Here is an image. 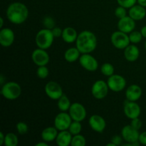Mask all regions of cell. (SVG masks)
Listing matches in <instances>:
<instances>
[{"mask_svg":"<svg viewBox=\"0 0 146 146\" xmlns=\"http://www.w3.org/2000/svg\"><path fill=\"white\" fill-rule=\"evenodd\" d=\"M6 14L10 22L14 24H21L28 18L29 9L23 3L14 2L9 6Z\"/></svg>","mask_w":146,"mask_h":146,"instance_id":"6da1fadb","label":"cell"},{"mask_svg":"<svg viewBox=\"0 0 146 146\" xmlns=\"http://www.w3.org/2000/svg\"><path fill=\"white\" fill-rule=\"evenodd\" d=\"M76 46L81 54H90L96 48L97 38L92 31L85 30L78 35Z\"/></svg>","mask_w":146,"mask_h":146,"instance_id":"7a4b0ae2","label":"cell"},{"mask_svg":"<svg viewBox=\"0 0 146 146\" xmlns=\"http://www.w3.org/2000/svg\"><path fill=\"white\" fill-rule=\"evenodd\" d=\"M54 40V36L52 34L51 29H48L46 28L38 31L35 38L36 44L38 48L45 50L51 46Z\"/></svg>","mask_w":146,"mask_h":146,"instance_id":"3957f363","label":"cell"},{"mask_svg":"<svg viewBox=\"0 0 146 146\" xmlns=\"http://www.w3.org/2000/svg\"><path fill=\"white\" fill-rule=\"evenodd\" d=\"M1 95L8 100H15L20 96L21 94V88L19 84L14 81H9L1 87Z\"/></svg>","mask_w":146,"mask_h":146,"instance_id":"277c9868","label":"cell"},{"mask_svg":"<svg viewBox=\"0 0 146 146\" xmlns=\"http://www.w3.org/2000/svg\"><path fill=\"white\" fill-rule=\"evenodd\" d=\"M111 41L113 46L118 49H125L130 44L129 35L121 31H116L112 34Z\"/></svg>","mask_w":146,"mask_h":146,"instance_id":"5b68a950","label":"cell"},{"mask_svg":"<svg viewBox=\"0 0 146 146\" xmlns=\"http://www.w3.org/2000/svg\"><path fill=\"white\" fill-rule=\"evenodd\" d=\"M109 89L113 92H120L125 89L126 81L123 76L118 74H113L108 77L107 81Z\"/></svg>","mask_w":146,"mask_h":146,"instance_id":"8992f818","label":"cell"},{"mask_svg":"<svg viewBox=\"0 0 146 146\" xmlns=\"http://www.w3.org/2000/svg\"><path fill=\"white\" fill-rule=\"evenodd\" d=\"M108 90L109 87L107 82H105L103 80H98L93 84L91 88V94L96 99H103L108 95Z\"/></svg>","mask_w":146,"mask_h":146,"instance_id":"52a82bcc","label":"cell"},{"mask_svg":"<svg viewBox=\"0 0 146 146\" xmlns=\"http://www.w3.org/2000/svg\"><path fill=\"white\" fill-rule=\"evenodd\" d=\"M72 121L69 113H66V111H61L54 118V126L59 131L68 130Z\"/></svg>","mask_w":146,"mask_h":146,"instance_id":"ba28073f","label":"cell"},{"mask_svg":"<svg viewBox=\"0 0 146 146\" xmlns=\"http://www.w3.org/2000/svg\"><path fill=\"white\" fill-rule=\"evenodd\" d=\"M68 113L71 115L73 121H84L87 115L86 108L80 103H74L71 105Z\"/></svg>","mask_w":146,"mask_h":146,"instance_id":"9c48e42d","label":"cell"},{"mask_svg":"<svg viewBox=\"0 0 146 146\" xmlns=\"http://www.w3.org/2000/svg\"><path fill=\"white\" fill-rule=\"evenodd\" d=\"M123 111L125 116L129 119L138 118L141 115V109L136 101H130L126 99L124 102Z\"/></svg>","mask_w":146,"mask_h":146,"instance_id":"30bf717a","label":"cell"},{"mask_svg":"<svg viewBox=\"0 0 146 146\" xmlns=\"http://www.w3.org/2000/svg\"><path fill=\"white\" fill-rule=\"evenodd\" d=\"M44 90L47 96L53 100H58L64 94L61 86L56 81H48L46 84Z\"/></svg>","mask_w":146,"mask_h":146,"instance_id":"8fae6325","label":"cell"},{"mask_svg":"<svg viewBox=\"0 0 146 146\" xmlns=\"http://www.w3.org/2000/svg\"><path fill=\"white\" fill-rule=\"evenodd\" d=\"M78 60L81 66L86 71H95L98 67V61L90 54H82Z\"/></svg>","mask_w":146,"mask_h":146,"instance_id":"7c38bea8","label":"cell"},{"mask_svg":"<svg viewBox=\"0 0 146 146\" xmlns=\"http://www.w3.org/2000/svg\"><path fill=\"white\" fill-rule=\"evenodd\" d=\"M31 59L36 65L41 66H46L48 64L50 57L45 49L38 48L34 50L31 54Z\"/></svg>","mask_w":146,"mask_h":146,"instance_id":"4fadbf2b","label":"cell"},{"mask_svg":"<svg viewBox=\"0 0 146 146\" xmlns=\"http://www.w3.org/2000/svg\"><path fill=\"white\" fill-rule=\"evenodd\" d=\"M121 135L126 143L132 144L133 143L138 141L140 133L138 130L135 129L131 125H125L121 130Z\"/></svg>","mask_w":146,"mask_h":146,"instance_id":"5bb4252c","label":"cell"},{"mask_svg":"<svg viewBox=\"0 0 146 146\" xmlns=\"http://www.w3.org/2000/svg\"><path fill=\"white\" fill-rule=\"evenodd\" d=\"M88 124L94 131L102 133L106 127V122L102 116L99 115H93L88 119Z\"/></svg>","mask_w":146,"mask_h":146,"instance_id":"9a60e30c","label":"cell"},{"mask_svg":"<svg viewBox=\"0 0 146 146\" xmlns=\"http://www.w3.org/2000/svg\"><path fill=\"white\" fill-rule=\"evenodd\" d=\"M117 26L119 31L126 34H130L135 29V21L128 15L123 18L120 19Z\"/></svg>","mask_w":146,"mask_h":146,"instance_id":"2e32d148","label":"cell"},{"mask_svg":"<svg viewBox=\"0 0 146 146\" xmlns=\"http://www.w3.org/2000/svg\"><path fill=\"white\" fill-rule=\"evenodd\" d=\"M15 35L12 29L3 28L0 31V44L3 47H9L13 44Z\"/></svg>","mask_w":146,"mask_h":146,"instance_id":"e0dca14e","label":"cell"},{"mask_svg":"<svg viewBox=\"0 0 146 146\" xmlns=\"http://www.w3.org/2000/svg\"><path fill=\"white\" fill-rule=\"evenodd\" d=\"M142 93V89L139 86L132 84L125 91V97L130 101H137L141 97Z\"/></svg>","mask_w":146,"mask_h":146,"instance_id":"ac0fdd59","label":"cell"},{"mask_svg":"<svg viewBox=\"0 0 146 146\" xmlns=\"http://www.w3.org/2000/svg\"><path fill=\"white\" fill-rule=\"evenodd\" d=\"M139 48L135 44H129L124 49V57L129 62H134L139 58Z\"/></svg>","mask_w":146,"mask_h":146,"instance_id":"d6986e66","label":"cell"},{"mask_svg":"<svg viewBox=\"0 0 146 146\" xmlns=\"http://www.w3.org/2000/svg\"><path fill=\"white\" fill-rule=\"evenodd\" d=\"M128 15L133 19L135 21H140L144 19L146 16V9L145 7L143 6L139 5H134L131 8L129 9L128 11Z\"/></svg>","mask_w":146,"mask_h":146,"instance_id":"ffe728a7","label":"cell"},{"mask_svg":"<svg viewBox=\"0 0 146 146\" xmlns=\"http://www.w3.org/2000/svg\"><path fill=\"white\" fill-rule=\"evenodd\" d=\"M72 134L68 130L61 131L58 133L56 139V142L58 146H68L71 145L72 141Z\"/></svg>","mask_w":146,"mask_h":146,"instance_id":"44dd1931","label":"cell"},{"mask_svg":"<svg viewBox=\"0 0 146 146\" xmlns=\"http://www.w3.org/2000/svg\"><path fill=\"white\" fill-rule=\"evenodd\" d=\"M58 129L54 127H47L44 128L41 132V138L44 141L47 143L56 141L58 135Z\"/></svg>","mask_w":146,"mask_h":146,"instance_id":"7402d4cb","label":"cell"},{"mask_svg":"<svg viewBox=\"0 0 146 146\" xmlns=\"http://www.w3.org/2000/svg\"><path fill=\"white\" fill-rule=\"evenodd\" d=\"M78 34H77L76 30L73 27H66L63 30L62 37L63 40L68 44H71L76 41Z\"/></svg>","mask_w":146,"mask_h":146,"instance_id":"603a6c76","label":"cell"},{"mask_svg":"<svg viewBox=\"0 0 146 146\" xmlns=\"http://www.w3.org/2000/svg\"><path fill=\"white\" fill-rule=\"evenodd\" d=\"M80 54L81 52L76 47H71V48H68L66 51H65L64 54V58L66 61L68 63H74L77 60L79 59Z\"/></svg>","mask_w":146,"mask_h":146,"instance_id":"cb8c5ba5","label":"cell"},{"mask_svg":"<svg viewBox=\"0 0 146 146\" xmlns=\"http://www.w3.org/2000/svg\"><path fill=\"white\" fill-rule=\"evenodd\" d=\"M71 102H70L69 98L67 97L66 95L63 94L61 97L58 99L57 102V106L58 109L61 111H67L69 110L71 107Z\"/></svg>","mask_w":146,"mask_h":146,"instance_id":"d4e9b609","label":"cell"},{"mask_svg":"<svg viewBox=\"0 0 146 146\" xmlns=\"http://www.w3.org/2000/svg\"><path fill=\"white\" fill-rule=\"evenodd\" d=\"M19 139L17 135L14 133H8L5 135L4 145L6 146H17L18 145Z\"/></svg>","mask_w":146,"mask_h":146,"instance_id":"484cf974","label":"cell"},{"mask_svg":"<svg viewBox=\"0 0 146 146\" xmlns=\"http://www.w3.org/2000/svg\"><path fill=\"white\" fill-rule=\"evenodd\" d=\"M86 144V140L84 135L77 134L73 136L71 141V146H84Z\"/></svg>","mask_w":146,"mask_h":146,"instance_id":"4316f807","label":"cell"},{"mask_svg":"<svg viewBox=\"0 0 146 146\" xmlns=\"http://www.w3.org/2000/svg\"><path fill=\"white\" fill-rule=\"evenodd\" d=\"M114 66L110 63H105L101 67V71L106 76H111L114 74Z\"/></svg>","mask_w":146,"mask_h":146,"instance_id":"83f0119b","label":"cell"},{"mask_svg":"<svg viewBox=\"0 0 146 146\" xmlns=\"http://www.w3.org/2000/svg\"><path fill=\"white\" fill-rule=\"evenodd\" d=\"M81 130H82V125H81V122L76 121H73L68 128V131L73 135L80 134Z\"/></svg>","mask_w":146,"mask_h":146,"instance_id":"f1b7e54d","label":"cell"},{"mask_svg":"<svg viewBox=\"0 0 146 146\" xmlns=\"http://www.w3.org/2000/svg\"><path fill=\"white\" fill-rule=\"evenodd\" d=\"M130 41L132 44H138L141 41L143 38V35L141 33V31H133L132 32L130 33L129 34Z\"/></svg>","mask_w":146,"mask_h":146,"instance_id":"f546056e","label":"cell"},{"mask_svg":"<svg viewBox=\"0 0 146 146\" xmlns=\"http://www.w3.org/2000/svg\"><path fill=\"white\" fill-rule=\"evenodd\" d=\"M49 74V71L48 68H47L46 66H38L36 71V75L41 79H45L47 78Z\"/></svg>","mask_w":146,"mask_h":146,"instance_id":"4dcf8cb0","label":"cell"},{"mask_svg":"<svg viewBox=\"0 0 146 146\" xmlns=\"http://www.w3.org/2000/svg\"><path fill=\"white\" fill-rule=\"evenodd\" d=\"M16 128L19 134L20 135H25L29 131V127L27 124L24 122H19L16 125Z\"/></svg>","mask_w":146,"mask_h":146,"instance_id":"1f68e13d","label":"cell"},{"mask_svg":"<svg viewBox=\"0 0 146 146\" xmlns=\"http://www.w3.org/2000/svg\"><path fill=\"white\" fill-rule=\"evenodd\" d=\"M118 5L125 7V9H130L137 3V0H117Z\"/></svg>","mask_w":146,"mask_h":146,"instance_id":"d6a6232c","label":"cell"},{"mask_svg":"<svg viewBox=\"0 0 146 146\" xmlns=\"http://www.w3.org/2000/svg\"><path fill=\"white\" fill-rule=\"evenodd\" d=\"M43 24L44 27L48 29H52L55 27V21L51 17H46L43 19Z\"/></svg>","mask_w":146,"mask_h":146,"instance_id":"836d02e7","label":"cell"},{"mask_svg":"<svg viewBox=\"0 0 146 146\" xmlns=\"http://www.w3.org/2000/svg\"><path fill=\"white\" fill-rule=\"evenodd\" d=\"M126 9L123 7H121V6H119V7H117L115 10V15L117 18L122 19L123 17H126Z\"/></svg>","mask_w":146,"mask_h":146,"instance_id":"e575fe53","label":"cell"},{"mask_svg":"<svg viewBox=\"0 0 146 146\" xmlns=\"http://www.w3.org/2000/svg\"><path fill=\"white\" fill-rule=\"evenodd\" d=\"M131 126L133 127L135 129L140 130L141 128V127H142L143 123L142 121H141V120L139 118V117H138V118H135L131 120Z\"/></svg>","mask_w":146,"mask_h":146,"instance_id":"d590c367","label":"cell"},{"mask_svg":"<svg viewBox=\"0 0 146 146\" xmlns=\"http://www.w3.org/2000/svg\"><path fill=\"white\" fill-rule=\"evenodd\" d=\"M123 139V137L120 136V135H116L112 137V138H111V142L113 143L115 146H118V145H120L121 143H122Z\"/></svg>","mask_w":146,"mask_h":146,"instance_id":"8d00e7d4","label":"cell"},{"mask_svg":"<svg viewBox=\"0 0 146 146\" xmlns=\"http://www.w3.org/2000/svg\"><path fill=\"white\" fill-rule=\"evenodd\" d=\"M51 31H52V34L54 35V38H56V37H60L62 36L63 30L61 28H59V27H55L54 28H53L51 29Z\"/></svg>","mask_w":146,"mask_h":146,"instance_id":"74e56055","label":"cell"},{"mask_svg":"<svg viewBox=\"0 0 146 146\" xmlns=\"http://www.w3.org/2000/svg\"><path fill=\"white\" fill-rule=\"evenodd\" d=\"M138 141H140L141 144L146 145V131L140 133L139 139H138Z\"/></svg>","mask_w":146,"mask_h":146,"instance_id":"f35d334b","label":"cell"},{"mask_svg":"<svg viewBox=\"0 0 146 146\" xmlns=\"http://www.w3.org/2000/svg\"><path fill=\"white\" fill-rule=\"evenodd\" d=\"M4 140H5V135L3 132H0V145H4Z\"/></svg>","mask_w":146,"mask_h":146,"instance_id":"ab89813d","label":"cell"},{"mask_svg":"<svg viewBox=\"0 0 146 146\" xmlns=\"http://www.w3.org/2000/svg\"><path fill=\"white\" fill-rule=\"evenodd\" d=\"M141 33L142 34L143 37L146 38V26H144V27H143L142 28H141Z\"/></svg>","mask_w":146,"mask_h":146,"instance_id":"60d3db41","label":"cell"},{"mask_svg":"<svg viewBox=\"0 0 146 146\" xmlns=\"http://www.w3.org/2000/svg\"><path fill=\"white\" fill-rule=\"evenodd\" d=\"M137 2L139 5L146 7V0H137Z\"/></svg>","mask_w":146,"mask_h":146,"instance_id":"b9f144b4","label":"cell"},{"mask_svg":"<svg viewBox=\"0 0 146 146\" xmlns=\"http://www.w3.org/2000/svg\"><path fill=\"white\" fill-rule=\"evenodd\" d=\"M36 146H48V143L46 142V141H43V142H40V143H36L35 145Z\"/></svg>","mask_w":146,"mask_h":146,"instance_id":"7bdbcfd3","label":"cell"},{"mask_svg":"<svg viewBox=\"0 0 146 146\" xmlns=\"http://www.w3.org/2000/svg\"><path fill=\"white\" fill-rule=\"evenodd\" d=\"M4 77L3 76V75L1 74V75L0 76V84H1V85L4 84Z\"/></svg>","mask_w":146,"mask_h":146,"instance_id":"ee69618b","label":"cell"},{"mask_svg":"<svg viewBox=\"0 0 146 146\" xmlns=\"http://www.w3.org/2000/svg\"><path fill=\"white\" fill-rule=\"evenodd\" d=\"M0 22H1L0 27H1V28H2L3 25H4V19H3V17H1V18H0Z\"/></svg>","mask_w":146,"mask_h":146,"instance_id":"f6af8a7d","label":"cell"},{"mask_svg":"<svg viewBox=\"0 0 146 146\" xmlns=\"http://www.w3.org/2000/svg\"><path fill=\"white\" fill-rule=\"evenodd\" d=\"M106 145H107V146H115V144H114L113 143H112V142L110 143H108Z\"/></svg>","mask_w":146,"mask_h":146,"instance_id":"bcb514c9","label":"cell"},{"mask_svg":"<svg viewBox=\"0 0 146 146\" xmlns=\"http://www.w3.org/2000/svg\"><path fill=\"white\" fill-rule=\"evenodd\" d=\"M145 50H146V41H145Z\"/></svg>","mask_w":146,"mask_h":146,"instance_id":"7dc6e473","label":"cell"}]
</instances>
